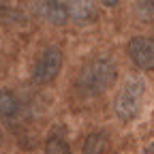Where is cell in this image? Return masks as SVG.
I'll return each mask as SVG.
<instances>
[{
    "mask_svg": "<svg viewBox=\"0 0 154 154\" xmlns=\"http://www.w3.org/2000/svg\"><path fill=\"white\" fill-rule=\"evenodd\" d=\"M45 154H73L62 135H49L45 141Z\"/></svg>",
    "mask_w": 154,
    "mask_h": 154,
    "instance_id": "cell-9",
    "label": "cell"
},
{
    "mask_svg": "<svg viewBox=\"0 0 154 154\" xmlns=\"http://www.w3.org/2000/svg\"><path fill=\"white\" fill-rule=\"evenodd\" d=\"M143 96H146V82L141 77H131L124 84V88L118 92L116 101H113L116 116H118L122 122H133L141 111Z\"/></svg>",
    "mask_w": 154,
    "mask_h": 154,
    "instance_id": "cell-2",
    "label": "cell"
},
{
    "mask_svg": "<svg viewBox=\"0 0 154 154\" xmlns=\"http://www.w3.org/2000/svg\"><path fill=\"white\" fill-rule=\"evenodd\" d=\"M109 152V137L105 133H90L84 139L82 154H107Z\"/></svg>",
    "mask_w": 154,
    "mask_h": 154,
    "instance_id": "cell-8",
    "label": "cell"
},
{
    "mask_svg": "<svg viewBox=\"0 0 154 154\" xmlns=\"http://www.w3.org/2000/svg\"><path fill=\"white\" fill-rule=\"evenodd\" d=\"M64 9L66 17L75 19L77 24H90L96 19V7L92 0H66Z\"/></svg>",
    "mask_w": 154,
    "mask_h": 154,
    "instance_id": "cell-6",
    "label": "cell"
},
{
    "mask_svg": "<svg viewBox=\"0 0 154 154\" xmlns=\"http://www.w3.org/2000/svg\"><path fill=\"white\" fill-rule=\"evenodd\" d=\"M141 9L146 15H154V0H141Z\"/></svg>",
    "mask_w": 154,
    "mask_h": 154,
    "instance_id": "cell-10",
    "label": "cell"
},
{
    "mask_svg": "<svg viewBox=\"0 0 154 154\" xmlns=\"http://www.w3.org/2000/svg\"><path fill=\"white\" fill-rule=\"evenodd\" d=\"M120 0H101V5H105V7H116Z\"/></svg>",
    "mask_w": 154,
    "mask_h": 154,
    "instance_id": "cell-11",
    "label": "cell"
},
{
    "mask_svg": "<svg viewBox=\"0 0 154 154\" xmlns=\"http://www.w3.org/2000/svg\"><path fill=\"white\" fill-rule=\"evenodd\" d=\"M128 58L133 64L141 71H152L154 69V41L148 36H133L128 41Z\"/></svg>",
    "mask_w": 154,
    "mask_h": 154,
    "instance_id": "cell-4",
    "label": "cell"
},
{
    "mask_svg": "<svg viewBox=\"0 0 154 154\" xmlns=\"http://www.w3.org/2000/svg\"><path fill=\"white\" fill-rule=\"evenodd\" d=\"M62 49L60 47H47L43 54L36 58V62L32 66V82L38 86H47L51 84L62 71Z\"/></svg>",
    "mask_w": 154,
    "mask_h": 154,
    "instance_id": "cell-3",
    "label": "cell"
},
{
    "mask_svg": "<svg viewBox=\"0 0 154 154\" xmlns=\"http://www.w3.org/2000/svg\"><path fill=\"white\" fill-rule=\"evenodd\" d=\"M22 109V103L15 96V92L0 88V120H13Z\"/></svg>",
    "mask_w": 154,
    "mask_h": 154,
    "instance_id": "cell-7",
    "label": "cell"
},
{
    "mask_svg": "<svg viewBox=\"0 0 154 154\" xmlns=\"http://www.w3.org/2000/svg\"><path fill=\"white\" fill-rule=\"evenodd\" d=\"M141 154H154V143H150V146H148V148H146Z\"/></svg>",
    "mask_w": 154,
    "mask_h": 154,
    "instance_id": "cell-12",
    "label": "cell"
},
{
    "mask_svg": "<svg viewBox=\"0 0 154 154\" xmlns=\"http://www.w3.org/2000/svg\"><path fill=\"white\" fill-rule=\"evenodd\" d=\"M116 79H118V66H116L113 58L109 56H99L90 60L77 77V88L86 96H96L109 90Z\"/></svg>",
    "mask_w": 154,
    "mask_h": 154,
    "instance_id": "cell-1",
    "label": "cell"
},
{
    "mask_svg": "<svg viewBox=\"0 0 154 154\" xmlns=\"http://www.w3.org/2000/svg\"><path fill=\"white\" fill-rule=\"evenodd\" d=\"M34 7H36L38 15L45 17L47 22L54 24V26H62L69 19L62 0H34Z\"/></svg>",
    "mask_w": 154,
    "mask_h": 154,
    "instance_id": "cell-5",
    "label": "cell"
}]
</instances>
